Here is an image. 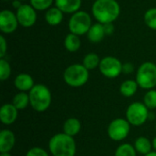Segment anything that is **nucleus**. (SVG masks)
<instances>
[{
    "mask_svg": "<svg viewBox=\"0 0 156 156\" xmlns=\"http://www.w3.org/2000/svg\"><path fill=\"white\" fill-rule=\"evenodd\" d=\"M91 14L101 24L113 23L121 14V6L117 0H95L91 6Z\"/></svg>",
    "mask_w": 156,
    "mask_h": 156,
    "instance_id": "obj_1",
    "label": "nucleus"
},
{
    "mask_svg": "<svg viewBox=\"0 0 156 156\" xmlns=\"http://www.w3.org/2000/svg\"><path fill=\"white\" fill-rule=\"evenodd\" d=\"M48 149L53 156H75L77 147L74 137L62 133L50 138Z\"/></svg>",
    "mask_w": 156,
    "mask_h": 156,
    "instance_id": "obj_2",
    "label": "nucleus"
},
{
    "mask_svg": "<svg viewBox=\"0 0 156 156\" xmlns=\"http://www.w3.org/2000/svg\"><path fill=\"white\" fill-rule=\"evenodd\" d=\"M28 94L30 106L37 112H43L47 111L51 105V91L44 84H35Z\"/></svg>",
    "mask_w": 156,
    "mask_h": 156,
    "instance_id": "obj_3",
    "label": "nucleus"
},
{
    "mask_svg": "<svg viewBox=\"0 0 156 156\" xmlns=\"http://www.w3.org/2000/svg\"><path fill=\"white\" fill-rule=\"evenodd\" d=\"M90 70L82 64L69 65L63 73V80L67 85L72 88H80L84 86L90 78Z\"/></svg>",
    "mask_w": 156,
    "mask_h": 156,
    "instance_id": "obj_4",
    "label": "nucleus"
},
{
    "mask_svg": "<svg viewBox=\"0 0 156 156\" xmlns=\"http://www.w3.org/2000/svg\"><path fill=\"white\" fill-rule=\"evenodd\" d=\"M135 80L140 88L148 90H153L156 87V64L151 61L141 64L137 69Z\"/></svg>",
    "mask_w": 156,
    "mask_h": 156,
    "instance_id": "obj_5",
    "label": "nucleus"
},
{
    "mask_svg": "<svg viewBox=\"0 0 156 156\" xmlns=\"http://www.w3.org/2000/svg\"><path fill=\"white\" fill-rule=\"evenodd\" d=\"M68 26L70 33L78 36L87 35L88 31L92 26L91 16L88 12L80 10L71 15Z\"/></svg>",
    "mask_w": 156,
    "mask_h": 156,
    "instance_id": "obj_6",
    "label": "nucleus"
},
{
    "mask_svg": "<svg viewBox=\"0 0 156 156\" xmlns=\"http://www.w3.org/2000/svg\"><path fill=\"white\" fill-rule=\"evenodd\" d=\"M149 119V109L144 102L131 103L126 110V120L133 126H141Z\"/></svg>",
    "mask_w": 156,
    "mask_h": 156,
    "instance_id": "obj_7",
    "label": "nucleus"
},
{
    "mask_svg": "<svg viewBox=\"0 0 156 156\" xmlns=\"http://www.w3.org/2000/svg\"><path fill=\"white\" fill-rule=\"evenodd\" d=\"M122 63L113 56H107L101 59L100 72L108 79H115L122 73Z\"/></svg>",
    "mask_w": 156,
    "mask_h": 156,
    "instance_id": "obj_8",
    "label": "nucleus"
},
{
    "mask_svg": "<svg viewBox=\"0 0 156 156\" xmlns=\"http://www.w3.org/2000/svg\"><path fill=\"white\" fill-rule=\"evenodd\" d=\"M130 122L122 118H117L112 121L107 129L108 136L115 142H120L126 139L130 133Z\"/></svg>",
    "mask_w": 156,
    "mask_h": 156,
    "instance_id": "obj_9",
    "label": "nucleus"
},
{
    "mask_svg": "<svg viewBox=\"0 0 156 156\" xmlns=\"http://www.w3.org/2000/svg\"><path fill=\"white\" fill-rule=\"evenodd\" d=\"M18 23L23 27H31L37 22V10L28 4H23L16 12Z\"/></svg>",
    "mask_w": 156,
    "mask_h": 156,
    "instance_id": "obj_10",
    "label": "nucleus"
},
{
    "mask_svg": "<svg viewBox=\"0 0 156 156\" xmlns=\"http://www.w3.org/2000/svg\"><path fill=\"white\" fill-rule=\"evenodd\" d=\"M19 23L16 13L9 9H4L0 12V30L4 34L15 32Z\"/></svg>",
    "mask_w": 156,
    "mask_h": 156,
    "instance_id": "obj_11",
    "label": "nucleus"
},
{
    "mask_svg": "<svg viewBox=\"0 0 156 156\" xmlns=\"http://www.w3.org/2000/svg\"><path fill=\"white\" fill-rule=\"evenodd\" d=\"M18 110L12 104H4L0 109V121L5 125H10L16 121Z\"/></svg>",
    "mask_w": 156,
    "mask_h": 156,
    "instance_id": "obj_12",
    "label": "nucleus"
},
{
    "mask_svg": "<svg viewBox=\"0 0 156 156\" xmlns=\"http://www.w3.org/2000/svg\"><path fill=\"white\" fill-rule=\"evenodd\" d=\"M16 144V136L10 130L5 129L0 132V153H9Z\"/></svg>",
    "mask_w": 156,
    "mask_h": 156,
    "instance_id": "obj_13",
    "label": "nucleus"
},
{
    "mask_svg": "<svg viewBox=\"0 0 156 156\" xmlns=\"http://www.w3.org/2000/svg\"><path fill=\"white\" fill-rule=\"evenodd\" d=\"M82 0H55V6L64 14H74L80 11Z\"/></svg>",
    "mask_w": 156,
    "mask_h": 156,
    "instance_id": "obj_14",
    "label": "nucleus"
},
{
    "mask_svg": "<svg viewBox=\"0 0 156 156\" xmlns=\"http://www.w3.org/2000/svg\"><path fill=\"white\" fill-rule=\"evenodd\" d=\"M15 87L19 91H30L31 89L35 86L33 78L27 73H20L18 74L14 80Z\"/></svg>",
    "mask_w": 156,
    "mask_h": 156,
    "instance_id": "obj_15",
    "label": "nucleus"
},
{
    "mask_svg": "<svg viewBox=\"0 0 156 156\" xmlns=\"http://www.w3.org/2000/svg\"><path fill=\"white\" fill-rule=\"evenodd\" d=\"M105 36L106 34L104 30V26L103 24H101L99 22L92 24V26L87 33V37L89 41H90L93 44H97L102 41Z\"/></svg>",
    "mask_w": 156,
    "mask_h": 156,
    "instance_id": "obj_16",
    "label": "nucleus"
},
{
    "mask_svg": "<svg viewBox=\"0 0 156 156\" xmlns=\"http://www.w3.org/2000/svg\"><path fill=\"white\" fill-rule=\"evenodd\" d=\"M63 18H64V13L57 6H51L45 13V20L51 27H55L61 24Z\"/></svg>",
    "mask_w": 156,
    "mask_h": 156,
    "instance_id": "obj_17",
    "label": "nucleus"
},
{
    "mask_svg": "<svg viewBox=\"0 0 156 156\" xmlns=\"http://www.w3.org/2000/svg\"><path fill=\"white\" fill-rule=\"evenodd\" d=\"M80 130L81 123L77 118H69L63 124V133L71 137L78 135Z\"/></svg>",
    "mask_w": 156,
    "mask_h": 156,
    "instance_id": "obj_18",
    "label": "nucleus"
},
{
    "mask_svg": "<svg viewBox=\"0 0 156 156\" xmlns=\"http://www.w3.org/2000/svg\"><path fill=\"white\" fill-rule=\"evenodd\" d=\"M64 47L69 52H77L81 47V40L80 36L69 32L64 38Z\"/></svg>",
    "mask_w": 156,
    "mask_h": 156,
    "instance_id": "obj_19",
    "label": "nucleus"
},
{
    "mask_svg": "<svg viewBox=\"0 0 156 156\" xmlns=\"http://www.w3.org/2000/svg\"><path fill=\"white\" fill-rule=\"evenodd\" d=\"M133 146H134L137 153H139L141 154H144V155H146L149 153H151L152 149H153L152 142L148 138L144 137V136H141V137L137 138L135 140V142H134Z\"/></svg>",
    "mask_w": 156,
    "mask_h": 156,
    "instance_id": "obj_20",
    "label": "nucleus"
},
{
    "mask_svg": "<svg viewBox=\"0 0 156 156\" xmlns=\"http://www.w3.org/2000/svg\"><path fill=\"white\" fill-rule=\"evenodd\" d=\"M138 83L136 80H124L121 86H120V92L122 96L124 97H127V98H130V97H133L137 90H138Z\"/></svg>",
    "mask_w": 156,
    "mask_h": 156,
    "instance_id": "obj_21",
    "label": "nucleus"
},
{
    "mask_svg": "<svg viewBox=\"0 0 156 156\" xmlns=\"http://www.w3.org/2000/svg\"><path fill=\"white\" fill-rule=\"evenodd\" d=\"M12 104L19 111V110H24L26 109L28 104H30L29 101V94L24 91H19L16 93L12 101Z\"/></svg>",
    "mask_w": 156,
    "mask_h": 156,
    "instance_id": "obj_22",
    "label": "nucleus"
},
{
    "mask_svg": "<svg viewBox=\"0 0 156 156\" xmlns=\"http://www.w3.org/2000/svg\"><path fill=\"white\" fill-rule=\"evenodd\" d=\"M100 63H101V58L99 55L93 52L88 53L87 55H85V57L83 58V61H82V65L88 70H92L96 68H99Z\"/></svg>",
    "mask_w": 156,
    "mask_h": 156,
    "instance_id": "obj_23",
    "label": "nucleus"
},
{
    "mask_svg": "<svg viewBox=\"0 0 156 156\" xmlns=\"http://www.w3.org/2000/svg\"><path fill=\"white\" fill-rule=\"evenodd\" d=\"M144 20L150 29L156 31V7H152L146 10L144 16Z\"/></svg>",
    "mask_w": 156,
    "mask_h": 156,
    "instance_id": "obj_24",
    "label": "nucleus"
},
{
    "mask_svg": "<svg viewBox=\"0 0 156 156\" xmlns=\"http://www.w3.org/2000/svg\"><path fill=\"white\" fill-rule=\"evenodd\" d=\"M136 153L134 146L130 144H122L116 149L114 156H136Z\"/></svg>",
    "mask_w": 156,
    "mask_h": 156,
    "instance_id": "obj_25",
    "label": "nucleus"
},
{
    "mask_svg": "<svg viewBox=\"0 0 156 156\" xmlns=\"http://www.w3.org/2000/svg\"><path fill=\"white\" fill-rule=\"evenodd\" d=\"M30 5L37 11H47L52 6V4L55 3V0H29Z\"/></svg>",
    "mask_w": 156,
    "mask_h": 156,
    "instance_id": "obj_26",
    "label": "nucleus"
},
{
    "mask_svg": "<svg viewBox=\"0 0 156 156\" xmlns=\"http://www.w3.org/2000/svg\"><path fill=\"white\" fill-rule=\"evenodd\" d=\"M144 103L149 110H154L156 109V90H148L144 97Z\"/></svg>",
    "mask_w": 156,
    "mask_h": 156,
    "instance_id": "obj_27",
    "label": "nucleus"
},
{
    "mask_svg": "<svg viewBox=\"0 0 156 156\" xmlns=\"http://www.w3.org/2000/svg\"><path fill=\"white\" fill-rule=\"evenodd\" d=\"M11 75V66L5 58H0V80L2 81L9 79Z\"/></svg>",
    "mask_w": 156,
    "mask_h": 156,
    "instance_id": "obj_28",
    "label": "nucleus"
},
{
    "mask_svg": "<svg viewBox=\"0 0 156 156\" xmlns=\"http://www.w3.org/2000/svg\"><path fill=\"white\" fill-rule=\"evenodd\" d=\"M26 156H49L48 154L40 147H33L29 149L27 153Z\"/></svg>",
    "mask_w": 156,
    "mask_h": 156,
    "instance_id": "obj_29",
    "label": "nucleus"
},
{
    "mask_svg": "<svg viewBox=\"0 0 156 156\" xmlns=\"http://www.w3.org/2000/svg\"><path fill=\"white\" fill-rule=\"evenodd\" d=\"M7 52V42L3 35L0 36V58H4Z\"/></svg>",
    "mask_w": 156,
    "mask_h": 156,
    "instance_id": "obj_30",
    "label": "nucleus"
},
{
    "mask_svg": "<svg viewBox=\"0 0 156 156\" xmlns=\"http://www.w3.org/2000/svg\"><path fill=\"white\" fill-rule=\"evenodd\" d=\"M134 70V67L132 63L130 62H127V63H124L122 65V73L124 74H131L132 72H133Z\"/></svg>",
    "mask_w": 156,
    "mask_h": 156,
    "instance_id": "obj_31",
    "label": "nucleus"
},
{
    "mask_svg": "<svg viewBox=\"0 0 156 156\" xmlns=\"http://www.w3.org/2000/svg\"><path fill=\"white\" fill-rule=\"evenodd\" d=\"M104 30H105V34L106 35H112L114 31V26L113 23H108V24H104Z\"/></svg>",
    "mask_w": 156,
    "mask_h": 156,
    "instance_id": "obj_32",
    "label": "nucleus"
},
{
    "mask_svg": "<svg viewBox=\"0 0 156 156\" xmlns=\"http://www.w3.org/2000/svg\"><path fill=\"white\" fill-rule=\"evenodd\" d=\"M22 1L21 0H13L12 1V6L15 8V9H18L21 5H22Z\"/></svg>",
    "mask_w": 156,
    "mask_h": 156,
    "instance_id": "obj_33",
    "label": "nucleus"
},
{
    "mask_svg": "<svg viewBox=\"0 0 156 156\" xmlns=\"http://www.w3.org/2000/svg\"><path fill=\"white\" fill-rule=\"evenodd\" d=\"M152 144H153V148L154 149V151L156 152V137L154 138V140L152 141Z\"/></svg>",
    "mask_w": 156,
    "mask_h": 156,
    "instance_id": "obj_34",
    "label": "nucleus"
},
{
    "mask_svg": "<svg viewBox=\"0 0 156 156\" xmlns=\"http://www.w3.org/2000/svg\"><path fill=\"white\" fill-rule=\"evenodd\" d=\"M144 156H156V152H151V153H149L148 154H146V155Z\"/></svg>",
    "mask_w": 156,
    "mask_h": 156,
    "instance_id": "obj_35",
    "label": "nucleus"
},
{
    "mask_svg": "<svg viewBox=\"0 0 156 156\" xmlns=\"http://www.w3.org/2000/svg\"><path fill=\"white\" fill-rule=\"evenodd\" d=\"M0 156H12L9 153H2Z\"/></svg>",
    "mask_w": 156,
    "mask_h": 156,
    "instance_id": "obj_36",
    "label": "nucleus"
},
{
    "mask_svg": "<svg viewBox=\"0 0 156 156\" xmlns=\"http://www.w3.org/2000/svg\"><path fill=\"white\" fill-rule=\"evenodd\" d=\"M21 1H27V0H21Z\"/></svg>",
    "mask_w": 156,
    "mask_h": 156,
    "instance_id": "obj_37",
    "label": "nucleus"
},
{
    "mask_svg": "<svg viewBox=\"0 0 156 156\" xmlns=\"http://www.w3.org/2000/svg\"><path fill=\"white\" fill-rule=\"evenodd\" d=\"M4 1H8V0H4Z\"/></svg>",
    "mask_w": 156,
    "mask_h": 156,
    "instance_id": "obj_38",
    "label": "nucleus"
},
{
    "mask_svg": "<svg viewBox=\"0 0 156 156\" xmlns=\"http://www.w3.org/2000/svg\"><path fill=\"white\" fill-rule=\"evenodd\" d=\"M155 130H156V124H155Z\"/></svg>",
    "mask_w": 156,
    "mask_h": 156,
    "instance_id": "obj_39",
    "label": "nucleus"
}]
</instances>
